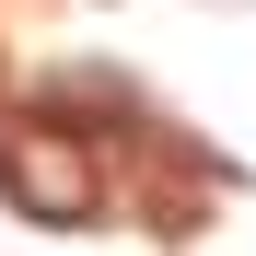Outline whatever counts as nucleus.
<instances>
[{
  "label": "nucleus",
  "mask_w": 256,
  "mask_h": 256,
  "mask_svg": "<svg viewBox=\"0 0 256 256\" xmlns=\"http://www.w3.org/2000/svg\"><path fill=\"white\" fill-rule=\"evenodd\" d=\"M0 198L47 233H82L94 222V152L70 128H0Z\"/></svg>",
  "instance_id": "nucleus-1"
}]
</instances>
